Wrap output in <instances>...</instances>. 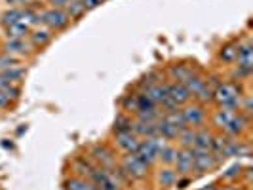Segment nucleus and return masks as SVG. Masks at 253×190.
<instances>
[{
	"label": "nucleus",
	"mask_w": 253,
	"mask_h": 190,
	"mask_svg": "<svg viewBox=\"0 0 253 190\" xmlns=\"http://www.w3.org/2000/svg\"><path fill=\"white\" fill-rule=\"evenodd\" d=\"M211 120L228 137H238L250 127V118L244 116L238 109H217Z\"/></svg>",
	"instance_id": "obj_1"
},
{
	"label": "nucleus",
	"mask_w": 253,
	"mask_h": 190,
	"mask_svg": "<svg viewBox=\"0 0 253 190\" xmlns=\"http://www.w3.org/2000/svg\"><path fill=\"white\" fill-rule=\"evenodd\" d=\"M242 89L234 82H221L213 88V99L219 109H238L242 101Z\"/></svg>",
	"instance_id": "obj_2"
},
{
	"label": "nucleus",
	"mask_w": 253,
	"mask_h": 190,
	"mask_svg": "<svg viewBox=\"0 0 253 190\" xmlns=\"http://www.w3.org/2000/svg\"><path fill=\"white\" fill-rule=\"evenodd\" d=\"M166 143H168V141H164L162 137H158V135L141 139L135 154H137L147 165L156 164V162H158V154H160V151H162V147H164Z\"/></svg>",
	"instance_id": "obj_3"
},
{
	"label": "nucleus",
	"mask_w": 253,
	"mask_h": 190,
	"mask_svg": "<svg viewBox=\"0 0 253 190\" xmlns=\"http://www.w3.org/2000/svg\"><path fill=\"white\" fill-rule=\"evenodd\" d=\"M181 114H183V120H185V126L187 127H204L208 124V111H206V105L196 101L187 103L185 107H181Z\"/></svg>",
	"instance_id": "obj_4"
},
{
	"label": "nucleus",
	"mask_w": 253,
	"mask_h": 190,
	"mask_svg": "<svg viewBox=\"0 0 253 190\" xmlns=\"http://www.w3.org/2000/svg\"><path fill=\"white\" fill-rule=\"evenodd\" d=\"M38 17H40V23L46 29H50L51 33L63 31L71 23V19H69V15L63 8H48V10L38 13Z\"/></svg>",
	"instance_id": "obj_5"
},
{
	"label": "nucleus",
	"mask_w": 253,
	"mask_h": 190,
	"mask_svg": "<svg viewBox=\"0 0 253 190\" xmlns=\"http://www.w3.org/2000/svg\"><path fill=\"white\" fill-rule=\"evenodd\" d=\"M236 76L248 78L253 71V44L252 40H242L236 55Z\"/></svg>",
	"instance_id": "obj_6"
},
{
	"label": "nucleus",
	"mask_w": 253,
	"mask_h": 190,
	"mask_svg": "<svg viewBox=\"0 0 253 190\" xmlns=\"http://www.w3.org/2000/svg\"><path fill=\"white\" fill-rule=\"evenodd\" d=\"M120 164H122V171H126L127 177L131 179H145L151 169V165L145 164L135 152H127Z\"/></svg>",
	"instance_id": "obj_7"
},
{
	"label": "nucleus",
	"mask_w": 253,
	"mask_h": 190,
	"mask_svg": "<svg viewBox=\"0 0 253 190\" xmlns=\"http://www.w3.org/2000/svg\"><path fill=\"white\" fill-rule=\"evenodd\" d=\"M192 156H194V171L198 173H211L221 164L215 154L206 149H192Z\"/></svg>",
	"instance_id": "obj_8"
},
{
	"label": "nucleus",
	"mask_w": 253,
	"mask_h": 190,
	"mask_svg": "<svg viewBox=\"0 0 253 190\" xmlns=\"http://www.w3.org/2000/svg\"><path fill=\"white\" fill-rule=\"evenodd\" d=\"M89 179L93 183V187L97 190H120V181L114 177L111 169L105 167H93Z\"/></svg>",
	"instance_id": "obj_9"
},
{
	"label": "nucleus",
	"mask_w": 253,
	"mask_h": 190,
	"mask_svg": "<svg viewBox=\"0 0 253 190\" xmlns=\"http://www.w3.org/2000/svg\"><path fill=\"white\" fill-rule=\"evenodd\" d=\"M173 169L177 171L179 177H190L194 171V156H192V149H179L177 158Z\"/></svg>",
	"instance_id": "obj_10"
},
{
	"label": "nucleus",
	"mask_w": 253,
	"mask_h": 190,
	"mask_svg": "<svg viewBox=\"0 0 253 190\" xmlns=\"http://www.w3.org/2000/svg\"><path fill=\"white\" fill-rule=\"evenodd\" d=\"M114 143H116V147H118L120 151L127 154V152L137 151L141 139L131 131V129H124V131H116V133H114Z\"/></svg>",
	"instance_id": "obj_11"
},
{
	"label": "nucleus",
	"mask_w": 253,
	"mask_h": 190,
	"mask_svg": "<svg viewBox=\"0 0 253 190\" xmlns=\"http://www.w3.org/2000/svg\"><path fill=\"white\" fill-rule=\"evenodd\" d=\"M91 156H93V160L99 162V167H105V169L116 167V156H114V152L111 151L109 147H105V145H95V147L91 149Z\"/></svg>",
	"instance_id": "obj_12"
},
{
	"label": "nucleus",
	"mask_w": 253,
	"mask_h": 190,
	"mask_svg": "<svg viewBox=\"0 0 253 190\" xmlns=\"http://www.w3.org/2000/svg\"><path fill=\"white\" fill-rule=\"evenodd\" d=\"M51 35L50 29H46V27H33L31 29V33H29V42H31V46L33 48H44V46H48L51 42Z\"/></svg>",
	"instance_id": "obj_13"
},
{
	"label": "nucleus",
	"mask_w": 253,
	"mask_h": 190,
	"mask_svg": "<svg viewBox=\"0 0 253 190\" xmlns=\"http://www.w3.org/2000/svg\"><path fill=\"white\" fill-rule=\"evenodd\" d=\"M152 103H156L158 107H162L164 101L168 99V82L162 80V82H156V84H152L151 88H147L143 91Z\"/></svg>",
	"instance_id": "obj_14"
},
{
	"label": "nucleus",
	"mask_w": 253,
	"mask_h": 190,
	"mask_svg": "<svg viewBox=\"0 0 253 190\" xmlns=\"http://www.w3.org/2000/svg\"><path fill=\"white\" fill-rule=\"evenodd\" d=\"M29 48H33V46H31V42H25V38H8L4 42V53L13 55V57L29 53Z\"/></svg>",
	"instance_id": "obj_15"
},
{
	"label": "nucleus",
	"mask_w": 253,
	"mask_h": 190,
	"mask_svg": "<svg viewBox=\"0 0 253 190\" xmlns=\"http://www.w3.org/2000/svg\"><path fill=\"white\" fill-rule=\"evenodd\" d=\"M177 171L171 167V165H164L158 173H156V183H158V187H162V189H171V187H175V183H177Z\"/></svg>",
	"instance_id": "obj_16"
},
{
	"label": "nucleus",
	"mask_w": 253,
	"mask_h": 190,
	"mask_svg": "<svg viewBox=\"0 0 253 190\" xmlns=\"http://www.w3.org/2000/svg\"><path fill=\"white\" fill-rule=\"evenodd\" d=\"M192 73H196V69L190 67V65H183V63L173 65V67H169V71H168L171 82H185Z\"/></svg>",
	"instance_id": "obj_17"
},
{
	"label": "nucleus",
	"mask_w": 253,
	"mask_h": 190,
	"mask_svg": "<svg viewBox=\"0 0 253 190\" xmlns=\"http://www.w3.org/2000/svg\"><path fill=\"white\" fill-rule=\"evenodd\" d=\"M211 139H213V131L210 127H198L196 129V137H194V149H206L210 151L211 147Z\"/></svg>",
	"instance_id": "obj_18"
},
{
	"label": "nucleus",
	"mask_w": 253,
	"mask_h": 190,
	"mask_svg": "<svg viewBox=\"0 0 253 190\" xmlns=\"http://www.w3.org/2000/svg\"><path fill=\"white\" fill-rule=\"evenodd\" d=\"M194 137H196L194 127H183L179 129L175 141L179 143V149H194Z\"/></svg>",
	"instance_id": "obj_19"
},
{
	"label": "nucleus",
	"mask_w": 253,
	"mask_h": 190,
	"mask_svg": "<svg viewBox=\"0 0 253 190\" xmlns=\"http://www.w3.org/2000/svg\"><path fill=\"white\" fill-rule=\"evenodd\" d=\"M177 151H179L177 147L168 141L164 147H162L160 154H158V162H162V165H171V167H173L175 158H177Z\"/></svg>",
	"instance_id": "obj_20"
},
{
	"label": "nucleus",
	"mask_w": 253,
	"mask_h": 190,
	"mask_svg": "<svg viewBox=\"0 0 253 190\" xmlns=\"http://www.w3.org/2000/svg\"><path fill=\"white\" fill-rule=\"evenodd\" d=\"M238 48H240V42H227L219 51V59L223 63H234L238 55Z\"/></svg>",
	"instance_id": "obj_21"
},
{
	"label": "nucleus",
	"mask_w": 253,
	"mask_h": 190,
	"mask_svg": "<svg viewBox=\"0 0 253 190\" xmlns=\"http://www.w3.org/2000/svg\"><path fill=\"white\" fill-rule=\"evenodd\" d=\"M17 97H19V88H15V86L0 88V111L6 109V107H10V103L13 99H17Z\"/></svg>",
	"instance_id": "obj_22"
},
{
	"label": "nucleus",
	"mask_w": 253,
	"mask_h": 190,
	"mask_svg": "<svg viewBox=\"0 0 253 190\" xmlns=\"http://www.w3.org/2000/svg\"><path fill=\"white\" fill-rule=\"evenodd\" d=\"M67 15H69V19H78V17H82L84 13L88 12L86 10V6L82 4V0H71L67 6L63 8Z\"/></svg>",
	"instance_id": "obj_23"
},
{
	"label": "nucleus",
	"mask_w": 253,
	"mask_h": 190,
	"mask_svg": "<svg viewBox=\"0 0 253 190\" xmlns=\"http://www.w3.org/2000/svg\"><path fill=\"white\" fill-rule=\"evenodd\" d=\"M65 189L67 190H97L93 187L91 181H86L82 177H73L65 183Z\"/></svg>",
	"instance_id": "obj_24"
},
{
	"label": "nucleus",
	"mask_w": 253,
	"mask_h": 190,
	"mask_svg": "<svg viewBox=\"0 0 253 190\" xmlns=\"http://www.w3.org/2000/svg\"><path fill=\"white\" fill-rule=\"evenodd\" d=\"M156 82H162V76H160V73H158V71H151L149 75H145L143 78H141L139 88L145 91V89L151 88L152 84H156Z\"/></svg>",
	"instance_id": "obj_25"
},
{
	"label": "nucleus",
	"mask_w": 253,
	"mask_h": 190,
	"mask_svg": "<svg viewBox=\"0 0 253 190\" xmlns=\"http://www.w3.org/2000/svg\"><path fill=\"white\" fill-rule=\"evenodd\" d=\"M17 65H19V59H17V57L8 55V53H0V71L12 69V67H17Z\"/></svg>",
	"instance_id": "obj_26"
},
{
	"label": "nucleus",
	"mask_w": 253,
	"mask_h": 190,
	"mask_svg": "<svg viewBox=\"0 0 253 190\" xmlns=\"http://www.w3.org/2000/svg\"><path fill=\"white\" fill-rule=\"evenodd\" d=\"M105 0H82V4L86 6V10H93V8H97L99 4H103Z\"/></svg>",
	"instance_id": "obj_27"
},
{
	"label": "nucleus",
	"mask_w": 253,
	"mask_h": 190,
	"mask_svg": "<svg viewBox=\"0 0 253 190\" xmlns=\"http://www.w3.org/2000/svg\"><path fill=\"white\" fill-rule=\"evenodd\" d=\"M29 2H31V0H6V4H10L12 8H23Z\"/></svg>",
	"instance_id": "obj_28"
},
{
	"label": "nucleus",
	"mask_w": 253,
	"mask_h": 190,
	"mask_svg": "<svg viewBox=\"0 0 253 190\" xmlns=\"http://www.w3.org/2000/svg\"><path fill=\"white\" fill-rule=\"evenodd\" d=\"M48 2L51 4V8H65L71 0H48Z\"/></svg>",
	"instance_id": "obj_29"
},
{
	"label": "nucleus",
	"mask_w": 253,
	"mask_h": 190,
	"mask_svg": "<svg viewBox=\"0 0 253 190\" xmlns=\"http://www.w3.org/2000/svg\"><path fill=\"white\" fill-rule=\"evenodd\" d=\"M221 190H244V189H240V187H223Z\"/></svg>",
	"instance_id": "obj_30"
},
{
	"label": "nucleus",
	"mask_w": 253,
	"mask_h": 190,
	"mask_svg": "<svg viewBox=\"0 0 253 190\" xmlns=\"http://www.w3.org/2000/svg\"><path fill=\"white\" fill-rule=\"evenodd\" d=\"M204 190H217V189H213V187H208V189H204Z\"/></svg>",
	"instance_id": "obj_31"
}]
</instances>
